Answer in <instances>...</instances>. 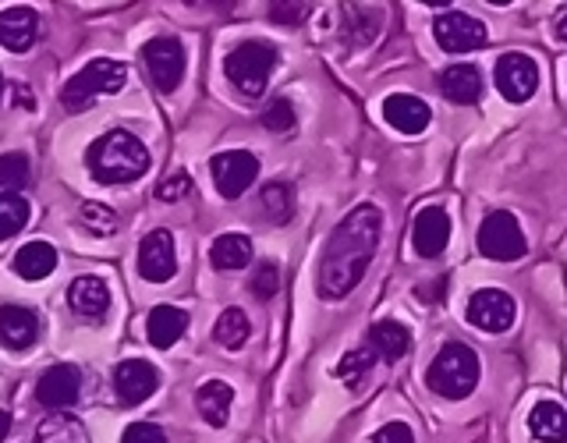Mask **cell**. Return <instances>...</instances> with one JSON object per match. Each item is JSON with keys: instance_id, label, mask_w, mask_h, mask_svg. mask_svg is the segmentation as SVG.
<instances>
[{"instance_id": "obj_1", "label": "cell", "mask_w": 567, "mask_h": 443, "mask_svg": "<svg viewBox=\"0 0 567 443\" xmlns=\"http://www.w3.org/2000/svg\"><path fill=\"white\" fill-rule=\"evenodd\" d=\"M383 213L377 206H354L348 217L337 224L327 241L323 262H319V298L341 301L348 298L359 280L369 274V262L380 248Z\"/></svg>"}, {"instance_id": "obj_29", "label": "cell", "mask_w": 567, "mask_h": 443, "mask_svg": "<svg viewBox=\"0 0 567 443\" xmlns=\"http://www.w3.org/2000/svg\"><path fill=\"white\" fill-rule=\"evenodd\" d=\"M248 333H252V327H248V316L241 309H224L217 327H213V337H217V344H224L227 351H238Z\"/></svg>"}, {"instance_id": "obj_27", "label": "cell", "mask_w": 567, "mask_h": 443, "mask_svg": "<svg viewBox=\"0 0 567 443\" xmlns=\"http://www.w3.org/2000/svg\"><path fill=\"white\" fill-rule=\"evenodd\" d=\"M259 206H262V217L270 224H288L295 217V192L291 185L284 182H270L259 195Z\"/></svg>"}, {"instance_id": "obj_19", "label": "cell", "mask_w": 567, "mask_h": 443, "mask_svg": "<svg viewBox=\"0 0 567 443\" xmlns=\"http://www.w3.org/2000/svg\"><path fill=\"white\" fill-rule=\"evenodd\" d=\"M35 333H40V319L25 306H0V341L8 348L22 351L35 344Z\"/></svg>"}, {"instance_id": "obj_32", "label": "cell", "mask_w": 567, "mask_h": 443, "mask_svg": "<svg viewBox=\"0 0 567 443\" xmlns=\"http://www.w3.org/2000/svg\"><path fill=\"white\" fill-rule=\"evenodd\" d=\"M25 182H29V156L25 153L0 156V192L18 195V188H25Z\"/></svg>"}, {"instance_id": "obj_35", "label": "cell", "mask_w": 567, "mask_h": 443, "mask_svg": "<svg viewBox=\"0 0 567 443\" xmlns=\"http://www.w3.org/2000/svg\"><path fill=\"white\" fill-rule=\"evenodd\" d=\"M248 291H252L259 301H270L280 291V270H277V262H259L252 280H248Z\"/></svg>"}, {"instance_id": "obj_16", "label": "cell", "mask_w": 567, "mask_h": 443, "mask_svg": "<svg viewBox=\"0 0 567 443\" xmlns=\"http://www.w3.org/2000/svg\"><path fill=\"white\" fill-rule=\"evenodd\" d=\"M68 306L85 319H100V316H106V309H111V288H106V280H100L93 274H82L71 280Z\"/></svg>"}, {"instance_id": "obj_36", "label": "cell", "mask_w": 567, "mask_h": 443, "mask_svg": "<svg viewBox=\"0 0 567 443\" xmlns=\"http://www.w3.org/2000/svg\"><path fill=\"white\" fill-rule=\"evenodd\" d=\"M295 106L288 103V100H274L270 106H266V111H262V124H266V128H270V132H291L295 128Z\"/></svg>"}, {"instance_id": "obj_24", "label": "cell", "mask_w": 567, "mask_h": 443, "mask_svg": "<svg viewBox=\"0 0 567 443\" xmlns=\"http://www.w3.org/2000/svg\"><path fill=\"white\" fill-rule=\"evenodd\" d=\"M209 262L217 266V270H245L248 262H252V241L248 235H238V230H227L209 248Z\"/></svg>"}, {"instance_id": "obj_17", "label": "cell", "mask_w": 567, "mask_h": 443, "mask_svg": "<svg viewBox=\"0 0 567 443\" xmlns=\"http://www.w3.org/2000/svg\"><path fill=\"white\" fill-rule=\"evenodd\" d=\"M35 35H40V18L32 8H8L0 11V47L11 53H25Z\"/></svg>"}, {"instance_id": "obj_7", "label": "cell", "mask_w": 567, "mask_h": 443, "mask_svg": "<svg viewBox=\"0 0 567 443\" xmlns=\"http://www.w3.org/2000/svg\"><path fill=\"white\" fill-rule=\"evenodd\" d=\"M525 248H528V241L522 235L518 220H514V213H507V209H493L483 220V227H478V253L489 259H501V262L522 259Z\"/></svg>"}, {"instance_id": "obj_22", "label": "cell", "mask_w": 567, "mask_h": 443, "mask_svg": "<svg viewBox=\"0 0 567 443\" xmlns=\"http://www.w3.org/2000/svg\"><path fill=\"white\" fill-rule=\"evenodd\" d=\"M230 404H235V390H230L224 380H209L195 390V408H199V415L209 422V425H227L230 419Z\"/></svg>"}, {"instance_id": "obj_6", "label": "cell", "mask_w": 567, "mask_h": 443, "mask_svg": "<svg viewBox=\"0 0 567 443\" xmlns=\"http://www.w3.org/2000/svg\"><path fill=\"white\" fill-rule=\"evenodd\" d=\"M142 68H146L150 82L159 93H177L185 79V47L174 35H156L142 47Z\"/></svg>"}, {"instance_id": "obj_13", "label": "cell", "mask_w": 567, "mask_h": 443, "mask_svg": "<svg viewBox=\"0 0 567 443\" xmlns=\"http://www.w3.org/2000/svg\"><path fill=\"white\" fill-rule=\"evenodd\" d=\"M114 390L124 408H135L159 390V369L150 365L146 359H124L114 369Z\"/></svg>"}, {"instance_id": "obj_42", "label": "cell", "mask_w": 567, "mask_h": 443, "mask_svg": "<svg viewBox=\"0 0 567 443\" xmlns=\"http://www.w3.org/2000/svg\"><path fill=\"white\" fill-rule=\"evenodd\" d=\"M557 35H560V40L567 43V11H564V14L557 18Z\"/></svg>"}, {"instance_id": "obj_14", "label": "cell", "mask_w": 567, "mask_h": 443, "mask_svg": "<svg viewBox=\"0 0 567 443\" xmlns=\"http://www.w3.org/2000/svg\"><path fill=\"white\" fill-rule=\"evenodd\" d=\"M468 323L486 333H504L514 323V298L507 291L483 288L468 301Z\"/></svg>"}, {"instance_id": "obj_37", "label": "cell", "mask_w": 567, "mask_h": 443, "mask_svg": "<svg viewBox=\"0 0 567 443\" xmlns=\"http://www.w3.org/2000/svg\"><path fill=\"white\" fill-rule=\"evenodd\" d=\"M188 192H192V177H188L185 171H174V174H167L164 182L156 185V199L177 203V199H185Z\"/></svg>"}, {"instance_id": "obj_9", "label": "cell", "mask_w": 567, "mask_h": 443, "mask_svg": "<svg viewBox=\"0 0 567 443\" xmlns=\"http://www.w3.org/2000/svg\"><path fill=\"white\" fill-rule=\"evenodd\" d=\"M493 75H496V89H501L504 100H511V103H525L539 89V64L518 50L504 53V58L496 61Z\"/></svg>"}, {"instance_id": "obj_18", "label": "cell", "mask_w": 567, "mask_h": 443, "mask_svg": "<svg viewBox=\"0 0 567 443\" xmlns=\"http://www.w3.org/2000/svg\"><path fill=\"white\" fill-rule=\"evenodd\" d=\"M383 117L390 121V128H398L401 135H422L433 114L419 96L394 93V96H386V103H383Z\"/></svg>"}, {"instance_id": "obj_38", "label": "cell", "mask_w": 567, "mask_h": 443, "mask_svg": "<svg viewBox=\"0 0 567 443\" xmlns=\"http://www.w3.org/2000/svg\"><path fill=\"white\" fill-rule=\"evenodd\" d=\"M121 443H167V436L153 422H132L128 430H124Z\"/></svg>"}, {"instance_id": "obj_26", "label": "cell", "mask_w": 567, "mask_h": 443, "mask_svg": "<svg viewBox=\"0 0 567 443\" xmlns=\"http://www.w3.org/2000/svg\"><path fill=\"white\" fill-rule=\"evenodd\" d=\"M528 430L543 443H567V412L554 401H539L528 415Z\"/></svg>"}, {"instance_id": "obj_39", "label": "cell", "mask_w": 567, "mask_h": 443, "mask_svg": "<svg viewBox=\"0 0 567 443\" xmlns=\"http://www.w3.org/2000/svg\"><path fill=\"white\" fill-rule=\"evenodd\" d=\"M372 443H415V433L408 422H386L383 430L372 436Z\"/></svg>"}, {"instance_id": "obj_34", "label": "cell", "mask_w": 567, "mask_h": 443, "mask_svg": "<svg viewBox=\"0 0 567 443\" xmlns=\"http://www.w3.org/2000/svg\"><path fill=\"white\" fill-rule=\"evenodd\" d=\"M380 354L372 351L369 344H362V348H351L344 359H341V365H337V377H341L344 383H354L359 377H365V372L372 369V362H377Z\"/></svg>"}, {"instance_id": "obj_12", "label": "cell", "mask_w": 567, "mask_h": 443, "mask_svg": "<svg viewBox=\"0 0 567 443\" xmlns=\"http://www.w3.org/2000/svg\"><path fill=\"white\" fill-rule=\"evenodd\" d=\"M138 274L150 284H167L177 274V256H174V235L171 230H150L138 241Z\"/></svg>"}, {"instance_id": "obj_28", "label": "cell", "mask_w": 567, "mask_h": 443, "mask_svg": "<svg viewBox=\"0 0 567 443\" xmlns=\"http://www.w3.org/2000/svg\"><path fill=\"white\" fill-rule=\"evenodd\" d=\"M32 443H89L85 436V425L71 415H50L40 430H35V440Z\"/></svg>"}, {"instance_id": "obj_11", "label": "cell", "mask_w": 567, "mask_h": 443, "mask_svg": "<svg viewBox=\"0 0 567 443\" xmlns=\"http://www.w3.org/2000/svg\"><path fill=\"white\" fill-rule=\"evenodd\" d=\"M436 43L447 50V53H468V50H478V47H486L489 40V32L486 25L478 22V18L465 14V11H447V14H440L436 18Z\"/></svg>"}, {"instance_id": "obj_23", "label": "cell", "mask_w": 567, "mask_h": 443, "mask_svg": "<svg viewBox=\"0 0 567 443\" xmlns=\"http://www.w3.org/2000/svg\"><path fill=\"white\" fill-rule=\"evenodd\" d=\"M11 266L22 280H43L58 270V253H53V245H47V241H29L18 248Z\"/></svg>"}, {"instance_id": "obj_21", "label": "cell", "mask_w": 567, "mask_h": 443, "mask_svg": "<svg viewBox=\"0 0 567 443\" xmlns=\"http://www.w3.org/2000/svg\"><path fill=\"white\" fill-rule=\"evenodd\" d=\"M188 330V312L177 306H156L146 319V337L153 348H171Z\"/></svg>"}, {"instance_id": "obj_25", "label": "cell", "mask_w": 567, "mask_h": 443, "mask_svg": "<svg viewBox=\"0 0 567 443\" xmlns=\"http://www.w3.org/2000/svg\"><path fill=\"white\" fill-rule=\"evenodd\" d=\"M369 348L377 351L380 359L398 362L408 354V348H412V333H408L401 323H394V319H380V323L369 330Z\"/></svg>"}, {"instance_id": "obj_8", "label": "cell", "mask_w": 567, "mask_h": 443, "mask_svg": "<svg viewBox=\"0 0 567 443\" xmlns=\"http://www.w3.org/2000/svg\"><path fill=\"white\" fill-rule=\"evenodd\" d=\"M209 171H213V185H217L224 199H238V195H245L259 177V159L245 150H230V153L213 156Z\"/></svg>"}, {"instance_id": "obj_10", "label": "cell", "mask_w": 567, "mask_h": 443, "mask_svg": "<svg viewBox=\"0 0 567 443\" xmlns=\"http://www.w3.org/2000/svg\"><path fill=\"white\" fill-rule=\"evenodd\" d=\"M79 394H82V372L68 362L50 365L40 377V383H35V401H40L43 408H50L53 415L68 412V408L79 401Z\"/></svg>"}, {"instance_id": "obj_33", "label": "cell", "mask_w": 567, "mask_h": 443, "mask_svg": "<svg viewBox=\"0 0 567 443\" xmlns=\"http://www.w3.org/2000/svg\"><path fill=\"white\" fill-rule=\"evenodd\" d=\"M79 220L93 230V235L106 238V235H114L117 230V213L111 206H103V203H82L79 209Z\"/></svg>"}, {"instance_id": "obj_20", "label": "cell", "mask_w": 567, "mask_h": 443, "mask_svg": "<svg viewBox=\"0 0 567 443\" xmlns=\"http://www.w3.org/2000/svg\"><path fill=\"white\" fill-rule=\"evenodd\" d=\"M440 93L447 96L451 103H475L478 96H483V79H478L475 64H451L440 71Z\"/></svg>"}, {"instance_id": "obj_30", "label": "cell", "mask_w": 567, "mask_h": 443, "mask_svg": "<svg viewBox=\"0 0 567 443\" xmlns=\"http://www.w3.org/2000/svg\"><path fill=\"white\" fill-rule=\"evenodd\" d=\"M29 203L22 195H11V192H0V241L14 238L18 230L29 224Z\"/></svg>"}, {"instance_id": "obj_3", "label": "cell", "mask_w": 567, "mask_h": 443, "mask_svg": "<svg viewBox=\"0 0 567 443\" xmlns=\"http://www.w3.org/2000/svg\"><path fill=\"white\" fill-rule=\"evenodd\" d=\"M425 383H430L433 394L447 401L468 398L478 383V354L461 341L443 344L436 351V359L430 362V369H425Z\"/></svg>"}, {"instance_id": "obj_2", "label": "cell", "mask_w": 567, "mask_h": 443, "mask_svg": "<svg viewBox=\"0 0 567 443\" xmlns=\"http://www.w3.org/2000/svg\"><path fill=\"white\" fill-rule=\"evenodd\" d=\"M85 164L93 171L96 182H103V185H128L150 171V150L135 132L114 128L89 146Z\"/></svg>"}, {"instance_id": "obj_15", "label": "cell", "mask_w": 567, "mask_h": 443, "mask_svg": "<svg viewBox=\"0 0 567 443\" xmlns=\"http://www.w3.org/2000/svg\"><path fill=\"white\" fill-rule=\"evenodd\" d=\"M451 241V217L443 206H425L412 224V245L422 259H436Z\"/></svg>"}, {"instance_id": "obj_4", "label": "cell", "mask_w": 567, "mask_h": 443, "mask_svg": "<svg viewBox=\"0 0 567 443\" xmlns=\"http://www.w3.org/2000/svg\"><path fill=\"white\" fill-rule=\"evenodd\" d=\"M128 82V68L114 58H93L89 64H82L75 75H71L61 89V103L68 111H82L100 96L121 93V85Z\"/></svg>"}, {"instance_id": "obj_40", "label": "cell", "mask_w": 567, "mask_h": 443, "mask_svg": "<svg viewBox=\"0 0 567 443\" xmlns=\"http://www.w3.org/2000/svg\"><path fill=\"white\" fill-rule=\"evenodd\" d=\"M270 18L280 25H298V22H306V18H309V4H274Z\"/></svg>"}, {"instance_id": "obj_41", "label": "cell", "mask_w": 567, "mask_h": 443, "mask_svg": "<svg viewBox=\"0 0 567 443\" xmlns=\"http://www.w3.org/2000/svg\"><path fill=\"white\" fill-rule=\"evenodd\" d=\"M8 433H11V415L4 412V408H0V443L8 440Z\"/></svg>"}, {"instance_id": "obj_43", "label": "cell", "mask_w": 567, "mask_h": 443, "mask_svg": "<svg viewBox=\"0 0 567 443\" xmlns=\"http://www.w3.org/2000/svg\"><path fill=\"white\" fill-rule=\"evenodd\" d=\"M0 96H4V75H0Z\"/></svg>"}, {"instance_id": "obj_31", "label": "cell", "mask_w": 567, "mask_h": 443, "mask_svg": "<svg viewBox=\"0 0 567 443\" xmlns=\"http://www.w3.org/2000/svg\"><path fill=\"white\" fill-rule=\"evenodd\" d=\"M344 18H348V35H351V43H359L365 47L372 35L380 32V14L372 11V8H344Z\"/></svg>"}, {"instance_id": "obj_5", "label": "cell", "mask_w": 567, "mask_h": 443, "mask_svg": "<svg viewBox=\"0 0 567 443\" xmlns=\"http://www.w3.org/2000/svg\"><path fill=\"white\" fill-rule=\"evenodd\" d=\"M274 68H277V50L270 43H259V40H248V43L235 47L227 53V61H224L230 85H235L238 93L248 96V100H256V96L266 93Z\"/></svg>"}]
</instances>
